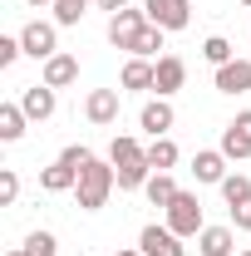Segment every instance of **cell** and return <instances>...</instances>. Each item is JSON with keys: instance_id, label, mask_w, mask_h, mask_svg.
Wrapping results in <instances>:
<instances>
[{"instance_id": "obj_1", "label": "cell", "mask_w": 251, "mask_h": 256, "mask_svg": "<svg viewBox=\"0 0 251 256\" xmlns=\"http://www.w3.org/2000/svg\"><path fill=\"white\" fill-rule=\"evenodd\" d=\"M108 162H114V172H118V188H124V192L148 188V178H153L148 148H143V143H138L133 133H118V138L108 143Z\"/></svg>"}, {"instance_id": "obj_2", "label": "cell", "mask_w": 251, "mask_h": 256, "mask_svg": "<svg viewBox=\"0 0 251 256\" xmlns=\"http://www.w3.org/2000/svg\"><path fill=\"white\" fill-rule=\"evenodd\" d=\"M118 188V172H114V162L94 158L89 168H79V188H74V197H79V212H98L104 202H108V192Z\"/></svg>"}, {"instance_id": "obj_3", "label": "cell", "mask_w": 251, "mask_h": 256, "mask_svg": "<svg viewBox=\"0 0 251 256\" xmlns=\"http://www.w3.org/2000/svg\"><path fill=\"white\" fill-rule=\"evenodd\" d=\"M20 44H25L30 60H54V54H60V25H50V20H30V25L20 30Z\"/></svg>"}, {"instance_id": "obj_4", "label": "cell", "mask_w": 251, "mask_h": 256, "mask_svg": "<svg viewBox=\"0 0 251 256\" xmlns=\"http://www.w3.org/2000/svg\"><path fill=\"white\" fill-rule=\"evenodd\" d=\"M162 212H168V226H172L178 236H197V232L207 226V222H202V202H197L192 192H178L172 207H162Z\"/></svg>"}, {"instance_id": "obj_5", "label": "cell", "mask_w": 251, "mask_h": 256, "mask_svg": "<svg viewBox=\"0 0 251 256\" xmlns=\"http://www.w3.org/2000/svg\"><path fill=\"white\" fill-rule=\"evenodd\" d=\"M143 15L158 30H188L192 20V0H143Z\"/></svg>"}, {"instance_id": "obj_6", "label": "cell", "mask_w": 251, "mask_h": 256, "mask_svg": "<svg viewBox=\"0 0 251 256\" xmlns=\"http://www.w3.org/2000/svg\"><path fill=\"white\" fill-rule=\"evenodd\" d=\"M143 30H148V15H143V10H118V15H108V44H114V50H133Z\"/></svg>"}, {"instance_id": "obj_7", "label": "cell", "mask_w": 251, "mask_h": 256, "mask_svg": "<svg viewBox=\"0 0 251 256\" xmlns=\"http://www.w3.org/2000/svg\"><path fill=\"white\" fill-rule=\"evenodd\" d=\"M138 246H143V256H188L182 236H178L172 226H158V222H148L138 232Z\"/></svg>"}, {"instance_id": "obj_8", "label": "cell", "mask_w": 251, "mask_h": 256, "mask_svg": "<svg viewBox=\"0 0 251 256\" xmlns=\"http://www.w3.org/2000/svg\"><path fill=\"white\" fill-rule=\"evenodd\" d=\"M118 104H124V89H89L84 114H89V124L108 128V124H118Z\"/></svg>"}, {"instance_id": "obj_9", "label": "cell", "mask_w": 251, "mask_h": 256, "mask_svg": "<svg viewBox=\"0 0 251 256\" xmlns=\"http://www.w3.org/2000/svg\"><path fill=\"white\" fill-rule=\"evenodd\" d=\"M222 153L236 162V158H251V108L246 114H236L232 124L222 128Z\"/></svg>"}, {"instance_id": "obj_10", "label": "cell", "mask_w": 251, "mask_h": 256, "mask_svg": "<svg viewBox=\"0 0 251 256\" xmlns=\"http://www.w3.org/2000/svg\"><path fill=\"white\" fill-rule=\"evenodd\" d=\"M20 108H25V118H34V124H44V118H54L60 98H54V89H50V84H30V89L20 94Z\"/></svg>"}, {"instance_id": "obj_11", "label": "cell", "mask_w": 251, "mask_h": 256, "mask_svg": "<svg viewBox=\"0 0 251 256\" xmlns=\"http://www.w3.org/2000/svg\"><path fill=\"white\" fill-rule=\"evenodd\" d=\"M182 79H188V64L178 60V54H158V79H153L158 98H172L182 89Z\"/></svg>"}, {"instance_id": "obj_12", "label": "cell", "mask_w": 251, "mask_h": 256, "mask_svg": "<svg viewBox=\"0 0 251 256\" xmlns=\"http://www.w3.org/2000/svg\"><path fill=\"white\" fill-rule=\"evenodd\" d=\"M138 124H143L148 138H168V128H172V104H168V98H148L143 114H138Z\"/></svg>"}, {"instance_id": "obj_13", "label": "cell", "mask_w": 251, "mask_h": 256, "mask_svg": "<svg viewBox=\"0 0 251 256\" xmlns=\"http://www.w3.org/2000/svg\"><path fill=\"white\" fill-rule=\"evenodd\" d=\"M40 188H44V192H74V188H79V168L64 162V158H54L44 172H40Z\"/></svg>"}, {"instance_id": "obj_14", "label": "cell", "mask_w": 251, "mask_h": 256, "mask_svg": "<svg viewBox=\"0 0 251 256\" xmlns=\"http://www.w3.org/2000/svg\"><path fill=\"white\" fill-rule=\"evenodd\" d=\"M79 79V60L74 54H54V60H44V74H40V84H50V89H64V84H74Z\"/></svg>"}, {"instance_id": "obj_15", "label": "cell", "mask_w": 251, "mask_h": 256, "mask_svg": "<svg viewBox=\"0 0 251 256\" xmlns=\"http://www.w3.org/2000/svg\"><path fill=\"white\" fill-rule=\"evenodd\" d=\"M226 153H222V148H202V153H197V158H192V178H197V182H222V178H226Z\"/></svg>"}, {"instance_id": "obj_16", "label": "cell", "mask_w": 251, "mask_h": 256, "mask_svg": "<svg viewBox=\"0 0 251 256\" xmlns=\"http://www.w3.org/2000/svg\"><path fill=\"white\" fill-rule=\"evenodd\" d=\"M251 89V60H232L217 69V94H246Z\"/></svg>"}, {"instance_id": "obj_17", "label": "cell", "mask_w": 251, "mask_h": 256, "mask_svg": "<svg viewBox=\"0 0 251 256\" xmlns=\"http://www.w3.org/2000/svg\"><path fill=\"white\" fill-rule=\"evenodd\" d=\"M197 252H202V256H232V252H236L232 226H202V232H197Z\"/></svg>"}, {"instance_id": "obj_18", "label": "cell", "mask_w": 251, "mask_h": 256, "mask_svg": "<svg viewBox=\"0 0 251 256\" xmlns=\"http://www.w3.org/2000/svg\"><path fill=\"white\" fill-rule=\"evenodd\" d=\"M153 79H158V64H153V60H138V54H133V60L124 64V74H118V84H124V89H133V94L153 89Z\"/></svg>"}, {"instance_id": "obj_19", "label": "cell", "mask_w": 251, "mask_h": 256, "mask_svg": "<svg viewBox=\"0 0 251 256\" xmlns=\"http://www.w3.org/2000/svg\"><path fill=\"white\" fill-rule=\"evenodd\" d=\"M25 108L20 104H0V143H20L25 138Z\"/></svg>"}, {"instance_id": "obj_20", "label": "cell", "mask_w": 251, "mask_h": 256, "mask_svg": "<svg viewBox=\"0 0 251 256\" xmlns=\"http://www.w3.org/2000/svg\"><path fill=\"white\" fill-rule=\"evenodd\" d=\"M217 188H222V197H226V207H242V202H251V178H246V172H226Z\"/></svg>"}, {"instance_id": "obj_21", "label": "cell", "mask_w": 251, "mask_h": 256, "mask_svg": "<svg viewBox=\"0 0 251 256\" xmlns=\"http://www.w3.org/2000/svg\"><path fill=\"white\" fill-rule=\"evenodd\" d=\"M143 192H148V202H153V207H172V197H178L182 188H178V182H172L168 172H153V178H148V188H143Z\"/></svg>"}, {"instance_id": "obj_22", "label": "cell", "mask_w": 251, "mask_h": 256, "mask_svg": "<svg viewBox=\"0 0 251 256\" xmlns=\"http://www.w3.org/2000/svg\"><path fill=\"white\" fill-rule=\"evenodd\" d=\"M148 162H153V172H168V168L178 162V143H172V138H153V143H148Z\"/></svg>"}, {"instance_id": "obj_23", "label": "cell", "mask_w": 251, "mask_h": 256, "mask_svg": "<svg viewBox=\"0 0 251 256\" xmlns=\"http://www.w3.org/2000/svg\"><path fill=\"white\" fill-rule=\"evenodd\" d=\"M94 0H54V25H79Z\"/></svg>"}, {"instance_id": "obj_24", "label": "cell", "mask_w": 251, "mask_h": 256, "mask_svg": "<svg viewBox=\"0 0 251 256\" xmlns=\"http://www.w3.org/2000/svg\"><path fill=\"white\" fill-rule=\"evenodd\" d=\"M162 34H168V30H158V25H148V30L138 34V44H133V54H138V60H153L158 50H162Z\"/></svg>"}, {"instance_id": "obj_25", "label": "cell", "mask_w": 251, "mask_h": 256, "mask_svg": "<svg viewBox=\"0 0 251 256\" xmlns=\"http://www.w3.org/2000/svg\"><path fill=\"white\" fill-rule=\"evenodd\" d=\"M25 252L30 256H60V242H54V232H30L25 236Z\"/></svg>"}, {"instance_id": "obj_26", "label": "cell", "mask_w": 251, "mask_h": 256, "mask_svg": "<svg viewBox=\"0 0 251 256\" xmlns=\"http://www.w3.org/2000/svg\"><path fill=\"white\" fill-rule=\"evenodd\" d=\"M202 54H207V64H232V44L222 40V34H207V44H202Z\"/></svg>"}, {"instance_id": "obj_27", "label": "cell", "mask_w": 251, "mask_h": 256, "mask_svg": "<svg viewBox=\"0 0 251 256\" xmlns=\"http://www.w3.org/2000/svg\"><path fill=\"white\" fill-rule=\"evenodd\" d=\"M25 54V44H20V34H0V69H10V64Z\"/></svg>"}, {"instance_id": "obj_28", "label": "cell", "mask_w": 251, "mask_h": 256, "mask_svg": "<svg viewBox=\"0 0 251 256\" xmlns=\"http://www.w3.org/2000/svg\"><path fill=\"white\" fill-rule=\"evenodd\" d=\"M15 197H20V178H15V172H10V168H5V172H0V202H5V207H10V202H15Z\"/></svg>"}, {"instance_id": "obj_29", "label": "cell", "mask_w": 251, "mask_h": 256, "mask_svg": "<svg viewBox=\"0 0 251 256\" xmlns=\"http://www.w3.org/2000/svg\"><path fill=\"white\" fill-rule=\"evenodd\" d=\"M60 158H64V162H74V168H89V162H94V153H89L84 143H69V148H64Z\"/></svg>"}, {"instance_id": "obj_30", "label": "cell", "mask_w": 251, "mask_h": 256, "mask_svg": "<svg viewBox=\"0 0 251 256\" xmlns=\"http://www.w3.org/2000/svg\"><path fill=\"white\" fill-rule=\"evenodd\" d=\"M232 222H236V232H251V202L232 207Z\"/></svg>"}, {"instance_id": "obj_31", "label": "cell", "mask_w": 251, "mask_h": 256, "mask_svg": "<svg viewBox=\"0 0 251 256\" xmlns=\"http://www.w3.org/2000/svg\"><path fill=\"white\" fill-rule=\"evenodd\" d=\"M98 10H108V15H118V10H128V0H94Z\"/></svg>"}, {"instance_id": "obj_32", "label": "cell", "mask_w": 251, "mask_h": 256, "mask_svg": "<svg viewBox=\"0 0 251 256\" xmlns=\"http://www.w3.org/2000/svg\"><path fill=\"white\" fill-rule=\"evenodd\" d=\"M118 256H143V246H124V252H118Z\"/></svg>"}, {"instance_id": "obj_33", "label": "cell", "mask_w": 251, "mask_h": 256, "mask_svg": "<svg viewBox=\"0 0 251 256\" xmlns=\"http://www.w3.org/2000/svg\"><path fill=\"white\" fill-rule=\"evenodd\" d=\"M25 5H54V0H25Z\"/></svg>"}, {"instance_id": "obj_34", "label": "cell", "mask_w": 251, "mask_h": 256, "mask_svg": "<svg viewBox=\"0 0 251 256\" xmlns=\"http://www.w3.org/2000/svg\"><path fill=\"white\" fill-rule=\"evenodd\" d=\"M5 256H30V252H25V246H20V252H5Z\"/></svg>"}, {"instance_id": "obj_35", "label": "cell", "mask_w": 251, "mask_h": 256, "mask_svg": "<svg viewBox=\"0 0 251 256\" xmlns=\"http://www.w3.org/2000/svg\"><path fill=\"white\" fill-rule=\"evenodd\" d=\"M236 5H251V0H236Z\"/></svg>"}, {"instance_id": "obj_36", "label": "cell", "mask_w": 251, "mask_h": 256, "mask_svg": "<svg viewBox=\"0 0 251 256\" xmlns=\"http://www.w3.org/2000/svg\"><path fill=\"white\" fill-rule=\"evenodd\" d=\"M242 256H251V246H246V252H242Z\"/></svg>"}]
</instances>
